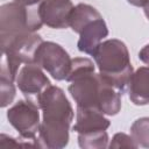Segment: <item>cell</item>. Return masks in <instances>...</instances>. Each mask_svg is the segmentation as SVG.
<instances>
[{"label": "cell", "mask_w": 149, "mask_h": 149, "mask_svg": "<svg viewBox=\"0 0 149 149\" xmlns=\"http://www.w3.org/2000/svg\"><path fill=\"white\" fill-rule=\"evenodd\" d=\"M16 2H20L22 5H26V6H36L37 3H40L42 0H14Z\"/></svg>", "instance_id": "cell-18"}, {"label": "cell", "mask_w": 149, "mask_h": 149, "mask_svg": "<svg viewBox=\"0 0 149 149\" xmlns=\"http://www.w3.org/2000/svg\"><path fill=\"white\" fill-rule=\"evenodd\" d=\"M108 35V28L102 17H99L88 24H86L79 34V40L77 43L78 50L87 54L93 55L95 49L101 43L102 38Z\"/></svg>", "instance_id": "cell-9"}, {"label": "cell", "mask_w": 149, "mask_h": 149, "mask_svg": "<svg viewBox=\"0 0 149 149\" xmlns=\"http://www.w3.org/2000/svg\"><path fill=\"white\" fill-rule=\"evenodd\" d=\"M92 56L99 73L123 94L134 72L126 44L118 38L106 40L99 44Z\"/></svg>", "instance_id": "cell-3"}, {"label": "cell", "mask_w": 149, "mask_h": 149, "mask_svg": "<svg viewBox=\"0 0 149 149\" xmlns=\"http://www.w3.org/2000/svg\"><path fill=\"white\" fill-rule=\"evenodd\" d=\"M104 115L105 114L98 109L77 107L76 123L73 126V130L78 134L106 130L111 126V122Z\"/></svg>", "instance_id": "cell-10"}, {"label": "cell", "mask_w": 149, "mask_h": 149, "mask_svg": "<svg viewBox=\"0 0 149 149\" xmlns=\"http://www.w3.org/2000/svg\"><path fill=\"white\" fill-rule=\"evenodd\" d=\"M130 5L133 6H136V7H142L143 6V1L144 0H127Z\"/></svg>", "instance_id": "cell-20"}, {"label": "cell", "mask_w": 149, "mask_h": 149, "mask_svg": "<svg viewBox=\"0 0 149 149\" xmlns=\"http://www.w3.org/2000/svg\"><path fill=\"white\" fill-rule=\"evenodd\" d=\"M69 92L77 107L98 109L105 115H116L121 109V93L101 73L94 72V64L86 57L72 59L66 78Z\"/></svg>", "instance_id": "cell-1"}, {"label": "cell", "mask_w": 149, "mask_h": 149, "mask_svg": "<svg viewBox=\"0 0 149 149\" xmlns=\"http://www.w3.org/2000/svg\"><path fill=\"white\" fill-rule=\"evenodd\" d=\"M34 63L47 71L54 79L66 80L72 59L62 45L55 42L43 41L35 52Z\"/></svg>", "instance_id": "cell-5"}, {"label": "cell", "mask_w": 149, "mask_h": 149, "mask_svg": "<svg viewBox=\"0 0 149 149\" xmlns=\"http://www.w3.org/2000/svg\"><path fill=\"white\" fill-rule=\"evenodd\" d=\"M130 134L137 147L149 148V118H140L135 120L130 127Z\"/></svg>", "instance_id": "cell-14"}, {"label": "cell", "mask_w": 149, "mask_h": 149, "mask_svg": "<svg viewBox=\"0 0 149 149\" xmlns=\"http://www.w3.org/2000/svg\"><path fill=\"white\" fill-rule=\"evenodd\" d=\"M15 81L26 99L37 106L42 93L51 85L49 78L44 74L43 69L35 63L24 64L20 69Z\"/></svg>", "instance_id": "cell-7"}, {"label": "cell", "mask_w": 149, "mask_h": 149, "mask_svg": "<svg viewBox=\"0 0 149 149\" xmlns=\"http://www.w3.org/2000/svg\"><path fill=\"white\" fill-rule=\"evenodd\" d=\"M42 24L38 8L16 1L3 3L0 8L1 50L13 42L37 31Z\"/></svg>", "instance_id": "cell-4"}, {"label": "cell", "mask_w": 149, "mask_h": 149, "mask_svg": "<svg viewBox=\"0 0 149 149\" xmlns=\"http://www.w3.org/2000/svg\"><path fill=\"white\" fill-rule=\"evenodd\" d=\"M139 58L141 62H143L144 64L149 65V44H147L146 47H143L140 52H139Z\"/></svg>", "instance_id": "cell-17"}, {"label": "cell", "mask_w": 149, "mask_h": 149, "mask_svg": "<svg viewBox=\"0 0 149 149\" xmlns=\"http://www.w3.org/2000/svg\"><path fill=\"white\" fill-rule=\"evenodd\" d=\"M142 7H143V10H144V14H146L147 19L149 20V0H144Z\"/></svg>", "instance_id": "cell-19"}, {"label": "cell", "mask_w": 149, "mask_h": 149, "mask_svg": "<svg viewBox=\"0 0 149 149\" xmlns=\"http://www.w3.org/2000/svg\"><path fill=\"white\" fill-rule=\"evenodd\" d=\"M109 148H137V144L133 140L132 136L125 134V133H116L112 142L108 146Z\"/></svg>", "instance_id": "cell-16"}, {"label": "cell", "mask_w": 149, "mask_h": 149, "mask_svg": "<svg viewBox=\"0 0 149 149\" xmlns=\"http://www.w3.org/2000/svg\"><path fill=\"white\" fill-rule=\"evenodd\" d=\"M99 17H102V16L93 6L87 3H78L77 6L73 7L71 12L70 27L74 33L80 34V31L86 24H88L90 22Z\"/></svg>", "instance_id": "cell-12"}, {"label": "cell", "mask_w": 149, "mask_h": 149, "mask_svg": "<svg viewBox=\"0 0 149 149\" xmlns=\"http://www.w3.org/2000/svg\"><path fill=\"white\" fill-rule=\"evenodd\" d=\"M14 81L13 79L3 76V74H0V95H1V107L5 108L7 107L9 104H12L14 97H15V93H16V90H15V86H14Z\"/></svg>", "instance_id": "cell-15"}, {"label": "cell", "mask_w": 149, "mask_h": 149, "mask_svg": "<svg viewBox=\"0 0 149 149\" xmlns=\"http://www.w3.org/2000/svg\"><path fill=\"white\" fill-rule=\"evenodd\" d=\"M40 107L29 100H19L7 111L9 123L24 140H36L40 130Z\"/></svg>", "instance_id": "cell-6"}, {"label": "cell", "mask_w": 149, "mask_h": 149, "mask_svg": "<svg viewBox=\"0 0 149 149\" xmlns=\"http://www.w3.org/2000/svg\"><path fill=\"white\" fill-rule=\"evenodd\" d=\"M37 8L43 24L54 29L70 27V15L73 9L71 0H42Z\"/></svg>", "instance_id": "cell-8"}, {"label": "cell", "mask_w": 149, "mask_h": 149, "mask_svg": "<svg viewBox=\"0 0 149 149\" xmlns=\"http://www.w3.org/2000/svg\"><path fill=\"white\" fill-rule=\"evenodd\" d=\"M38 107L43 112L36 147L62 149L69 143V129L73 120V108L64 91L50 85L41 95Z\"/></svg>", "instance_id": "cell-2"}, {"label": "cell", "mask_w": 149, "mask_h": 149, "mask_svg": "<svg viewBox=\"0 0 149 149\" xmlns=\"http://www.w3.org/2000/svg\"><path fill=\"white\" fill-rule=\"evenodd\" d=\"M127 90L134 105L143 106L149 104V66H141L133 72Z\"/></svg>", "instance_id": "cell-11"}, {"label": "cell", "mask_w": 149, "mask_h": 149, "mask_svg": "<svg viewBox=\"0 0 149 149\" xmlns=\"http://www.w3.org/2000/svg\"><path fill=\"white\" fill-rule=\"evenodd\" d=\"M78 144L83 149H104L108 146V134L106 130L78 134Z\"/></svg>", "instance_id": "cell-13"}]
</instances>
